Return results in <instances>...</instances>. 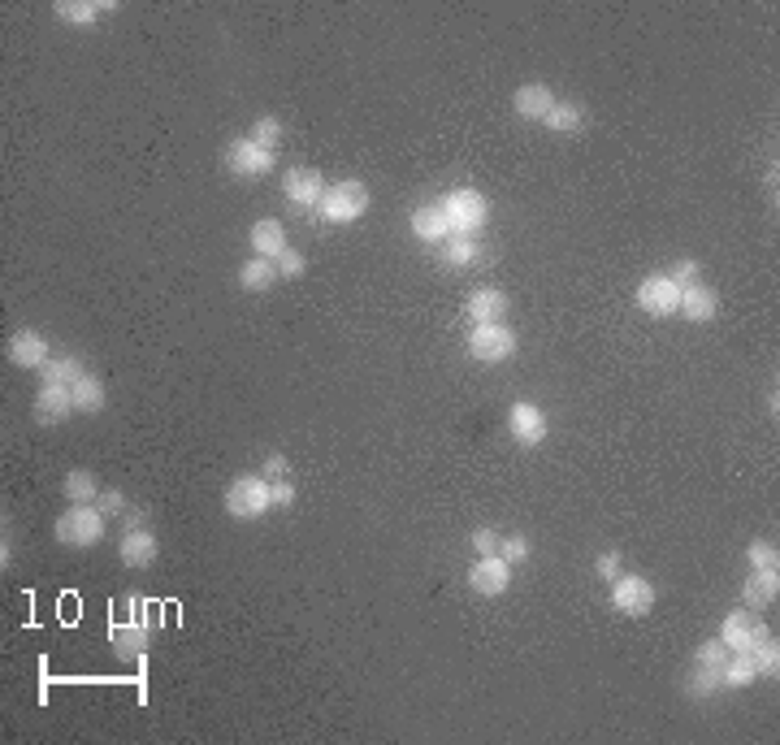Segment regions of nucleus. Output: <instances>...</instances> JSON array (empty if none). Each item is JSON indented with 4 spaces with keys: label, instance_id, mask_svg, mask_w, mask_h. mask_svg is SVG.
Listing matches in <instances>:
<instances>
[{
    "label": "nucleus",
    "instance_id": "obj_1",
    "mask_svg": "<svg viewBox=\"0 0 780 745\" xmlns=\"http://www.w3.org/2000/svg\"><path fill=\"white\" fill-rule=\"evenodd\" d=\"M52 533H57L61 546L87 551V546H100L104 542V533H109V516H104L96 503H70L57 516V529H52Z\"/></svg>",
    "mask_w": 780,
    "mask_h": 745
},
{
    "label": "nucleus",
    "instance_id": "obj_2",
    "mask_svg": "<svg viewBox=\"0 0 780 745\" xmlns=\"http://www.w3.org/2000/svg\"><path fill=\"white\" fill-rule=\"evenodd\" d=\"M317 213L330 221V226H351V221H360L369 213V187L356 178H343V182H330L321 195V208Z\"/></svg>",
    "mask_w": 780,
    "mask_h": 745
},
{
    "label": "nucleus",
    "instance_id": "obj_3",
    "mask_svg": "<svg viewBox=\"0 0 780 745\" xmlns=\"http://www.w3.org/2000/svg\"><path fill=\"white\" fill-rule=\"evenodd\" d=\"M438 204L451 221V234H473L477 239V230H486V221H490V200L477 187H455Z\"/></svg>",
    "mask_w": 780,
    "mask_h": 745
},
{
    "label": "nucleus",
    "instance_id": "obj_4",
    "mask_svg": "<svg viewBox=\"0 0 780 745\" xmlns=\"http://www.w3.org/2000/svg\"><path fill=\"white\" fill-rule=\"evenodd\" d=\"M226 512L234 520H260L265 512H273V499H269V477L260 473H239L226 486Z\"/></svg>",
    "mask_w": 780,
    "mask_h": 745
},
{
    "label": "nucleus",
    "instance_id": "obj_5",
    "mask_svg": "<svg viewBox=\"0 0 780 745\" xmlns=\"http://www.w3.org/2000/svg\"><path fill=\"white\" fill-rule=\"evenodd\" d=\"M464 343H468V356L481 360V364H503V360L516 356V334L507 330L503 321H494V325H473V334H468Z\"/></svg>",
    "mask_w": 780,
    "mask_h": 745
},
{
    "label": "nucleus",
    "instance_id": "obj_6",
    "mask_svg": "<svg viewBox=\"0 0 780 745\" xmlns=\"http://www.w3.org/2000/svg\"><path fill=\"white\" fill-rule=\"evenodd\" d=\"M611 607H616L620 616L642 620L655 611V585L646 577H637V572H620V577L611 581Z\"/></svg>",
    "mask_w": 780,
    "mask_h": 745
},
{
    "label": "nucleus",
    "instance_id": "obj_7",
    "mask_svg": "<svg viewBox=\"0 0 780 745\" xmlns=\"http://www.w3.org/2000/svg\"><path fill=\"white\" fill-rule=\"evenodd\" d=\"M637 308L646 312V317H676V308H681V286H676L668 273H650L637 286Z\"/></svg>",
    "mask_w": 780,
    "mask_h": 745
},
{
    "label": "nucleus",
    "instance_id": "obj_8",
    "mask_svg": "<svg viewBox=\"0 0 780 745\" xmlns=\"http://www.w3.org/2000/svg\"><path fill=\"white\" fill-rule=\"evenodd\" d=\"M468 590L481 598H499L512 590V564L503 555H477V564L468 568Z\"/></svg>",
    "mask_w": 780,
    "mask_h": 745
},
{
    "label": "nucleus",
    "instance_id": "obj_9",
    "mask_svg": "<svg viewBox=\"0 0 780 745\" xmlns=\"http://www.w3.org/2000/svg\"><path fill=\"white\" fill-rule=\"evenodd\" d=\"M226 165H230V174L234 178H265L273 165H278V152H269V148H260V143L252 139H234L230 148H226Z\"/></svg>",
    "mask_w": 780,
    "mask_h": 745
},
{
    "label": "nucleus",
    "instance_id": "obj_10",
    "mask_svg": "<svg viewBox=\"0 0 780 745\" xmlns=\"http://www.w3.org/2000/svg\"><path fill=\"white\" fill-rule=\"evenodd\" d=\"M325 187H330V182H325L317 169H308V165H291V169H286V178H282L286 200H291L299 213H308V208H321Z\"/></svg>",
    "mask_w": 780,
    "mask_h": 745
},
{
    "label": "nucleus",
    "instance_id": "obj_11",
    "mask_svg": "<svg viewBox=\"0 0 780 745\" xmlns=\"http://www.w3.org/2000/svg\"><path fill=\"white\" fill-rule=\"evenodd\" d=\"M546 412L538 408V403H529V399H516L512 408H507V434H512L520 447H538V442H546Z\"/></svg>",
    "mask_w": 780,
    "mask_h": 745
},
{
    "label": "nucleus",
    "instance_id": "obj_12",
    "mask_svg": "<svg viewBox=\"0 0 780 745\" xmlns=\"http://www.w3.org/2000/svg\"><path fill=\"white\" fill-rule=\"evenodd\" d=\"M48 360H52L48 338L39 330H31V325L9 338V364H18V369H44Z\"/></svg>",
    "mask_w": 780,
    "mask_h": 745
},
{
    "label": "nucleus",
    "instance_id": "obj_13",
    "mask_svg": "<svg viewBox=\"0 0 780 745\" xmlns=\"http://www.w3.org/2000/svg\"><path fill=\"white\" fill-rule=\"evenodd\" d=\"M156 555H161V546H156V533L143 529V525L126 529L122 542H117V559H122L126 568H152Z\"/></svg>",
    "mask_w": 780,
    "mask_h": 745
},
{
    "label": "nucleus",
    "instance_id": "obj_14",
    "mask_svg": "<svg viewBox=\"0 0 780 745\" xmlns=\"http://www.w3.org/2000/svg\"><path fill=\"white\" fill-rule=\"evenodd\" d=\"M78 408H74V386H39L35 395V421L39 425H61L70 421Z\"/></svg>",
    "mask_w": 780,
    "mask_h": 745
},
{
    "label": "nucleus",
    "instance_id": "obj_15",
    "mask_svg": "<svg viewBox=\"0 0 780 745\" xmlns=\"http://www.w3.org/2000/svg\"><path fill=\"white\" fill-rule=\"evenodd\" d=\"M109 642H113V650L122 659H143V655H148V642H152V629H148V624H139L135 616H126V620L109 624Z\"/></svg>",
    "mask_w": 780,
    "mask_h": 745
},
{
    "label": "nucleus",
    "instance_id": "obj_16",
    "mask_svg": "<svg viewBox=\"0 0 780 745\" xmlns=\"http://www.w3.org/2000/svg\"><path fill=\"white\" fill-rule=\"evenodd\" d=\"M715 312H720V295H715L707 282L681 286V308H676V317L702 325V321H715Z\"/></svg>",
    "mask_w": 780,
    "mask_h": 745
},
{
    "label": "nucleus",
    "instance_id": "obj_17",
    "mask_svg": "<svg viewBox=\"0 0 780 745\" xmlns=\"http://www.w3.org/2000/svg\"><path fill=\"white\" fill-rule=\"evenodd\" d=\"M412 234L421 239L425 247H442L451 239V221L447 213H442V204H421L412 213Z\"/></svg>",
    "mask_w": 780,
    "mask_h": 745
},
{
    "label": "nucleus",
    "instance_id": "obj_18",
    "mask_svg": "<svg viewBox=\"0 0 780 745\" xmlns=\"http://www.w3.org/2000/svg\"><path fill=\"white\" fill-rule=\"evenodd\" d=\"M555 100L559 96L546 83H525V87H516V96H512L516 113L525 117V122H546V117H551V109H555Z\"/></svg>",
    "mask_w": 780,
    "mask_h": 745
},
{
    "label": "nucleus",
    "instance_id": "obj_19",
    "mask_svg": "<svg viewBox=\"0 0 780 745\" xmlns=\"http://www.w3.org/2000/svg\"><path fill=\"white\" fill-rule=\"evenodd\" d=\"M247 239H252V256H265V260H278L286 247H291L286 243V226L278 217H260Z\"/></svg>",
    "mask_w": 780,
    "mask_h": 745
},
{
    "label": "nucleus",
    "instance_id": "obj_20",
    "mask_svg": "<svg viewBox=\"0 0 780 745\" xmlns=\"http://www.w3.org/2000/svg\"><path fill=\"white\" fill-rule=\"evenodd\" d=\"M464 308H468V321L473 325H494V321L507 317V295L494 291V286H481V291L468 295Z\"/></svg>",
    "mask_w": 780,
    "mask_h": 745
},
{
    "label": "nucleus",
    "instance_id": "obj_21",
    "mask_svg": "<svg viewBox=\"0 0 780 745\" xmlns=\"http://www.w3.org/2000/svg\"><path fill=\"white\" fill-rule=\"evenodd\" d=\"M438 252V265L442 269H468V265H477L481 260V243L473 239V234H451L442 247H434Z\"/></svg>",
    "mask_w": 780,
    "mask_h": 745
},
{
    "label": "nucleus",
    "instance_id": "obj_22",
    "mask_svg": "<svg viewBox=\"0 0 780 745\" xmlns=\"http://www.w3.org/2000/svg\"><path fill=\"white\" fill-rule=\"evenodd\" d=\"M776 598H780L776 572H750V581L741 585V603H746V611H767Z\"/></svg>",
    "mask_w": 780,
    "mask_h": 745
},
{
    "label": "nucleus",
    "instance_id": "obj_23",
    "mask_svg": "<svg viewBox=\"0 0 780 745\" xmlns=\"http://www.w3.org/2000/svg\"><path fill=\"white\" fill-rule=\"evenodd\" d=\"M585 122H590V109H585L581 100H555V109H551V117H546V126L555 130V135H581L585 130Z\"/></svg>",
    "mask_w": 780,
    "mask_h": 745
},
{
    "label": "nucleus",
    "instance_id": "obj_24",
    "mask_svg": "<svg viewBox=\"0 0 780 745\" xmlns=\"http://www.w3.org/2000/svg\"><path fill=\"white\" fill-rule=\"evenodd\" d=\"M104 403H109V386H104V377H96V373L78 377V382H74V408L83 416H96V412H104Z\"/></svg>",
    "mask_w": 780,
    "mask_h": 745
},
{
    "label": "nucleus",
    "instance_id": "obj_25",
    "mask_svg": "<svg viewBox=\"0 0 780 745\" xmlns=\"http://www.w3.org/2000/svg\"><path fill=\"white\" fill-rule=\"evenodd\" d=\"M113 0H57V18L70 26H96L100 13H113Z\"/></svg>",
    "mask_w": 780,
    "mask_h": 745
},
{
    "label": "nucleus",
    "instance_id": "obj_26",
    "mask_svg": "<svg viewBox=\"0 0 780 745\" xmlns=\"http://www.w3.org/2000/svg\"><path fill=\"white\" fill-rule=\"evenodd\" d=\"M278 282V265L265 256H247L239 265V286L243 291H269V286Z\"/></svg>",
    "mask_w": 780,
    "mask_h": 745
},
{
    "label": "nucleus",
    "instance_id": "obj_27",
    "mask_svg": "<svg viewBox=\"0 0 780 745\" xmlns=\"http://www.w3.org/2000/svg\"><path fill=\"white\" fill-rule=\"evenodd\" d=\"M720 681H724V689H746L759 681V668H754L750 650H733V655H728V663L720 668Z\"/></svg>",
    "mask_w": 780,
    "mask_h": 745
},
{
    "label": "nucleus",
    "instance_id": "obj_28",
    "mask_svg": "<svg viewBox=\"0 0 780 745\" xmlns=\"http://www.w3.org/2000/svg\"><path fill=\"white\" fill-rule=\"evenodd\" d=\"M750 624H754L750 611H728L724 624H720V633H715V637H720L728 650H750Z\"/></svg>",
    "mask_w": 780,
    "mask_h": 745
},
{
    "label": "nucleus",
    "instance_id": "obj_29",
    "mask_svg": "<svg viewBox=\"0 0 780 745\" xmlns=\"http://www.w3.org/2000/svg\"><path fill=\"white\" fill-rule=\"evenodd\" d=\"M87 369L78 364L74 356H52L44 369H39V377H44V386H74L78 377H83Z\"/></svg>",
    "mask_w": 780,
    "mask_h": 745
},
{
    "label": "nucleus",
    "instance_id": "obj_30",
    "mask_svg": "<svg viewBox=\"0 0 780 745\" xmlns=\"http://www.w3.org/2000/svg\"><path fill=\"white\" fill-rule=\"evenodd\" d=\"M65 499H70V503H96L100 499L96 473H87V468H74V473L65 477Z\"/></svg>",
    "mask_w": 780,
    "mask_h": 745
},
{
    "label": "nucleus",
    "instance_id": "obj_31",
    "mask_svg": "<svg viewBox=\"0 0 780 745\" xmlns=\"http://www.w3.org/2000/svg\"><path fill=\"white\" fill-rule=\"evenodd\" d=\"M720 689H724L720 668H698V663H694V672H689L685 694H689V698H711V694H720Z\"/></svg>",
    "mask_w": 780,
    "mask_h": 745
},
{
    "label": "nucleus",
    "instance_id": "obj_32",
    "mask_svg": "<svg viewBox=\"0 0 780 745\" xmlns=\"http://www.w3.org/2000/svg\"><path fill=\"white\" fill-rule=\"evenodd\" d=\"M282 135H286V126L273 113H265V117H256V122H252V135H247V139L260 143V148H269V152H278Z\"/></svg>",
    "mask_w": 780,
    "mask_h": 745
},
{
    "label": "nucleus",
    "instance_id": "obj_33",
    "mask_svg": "<svg viewBox=\"0 0 780 745\" xmlns=\"http://www.w3.org/2000/svg\"><path fill=\"white\" fill-rule=\"evenodd\" d=\"M746 559H750V568L754 572H780V551L767 538H754L746 546Z\"/></svg>",
    "mask_w": 780,
    "mask_h": 745
},
{
    "label": "nucleus",
    "instance_id": "obj_34",
    "mask_svg": "<svg viewBox=\"0 0 780 745\" xmlns=\"http://www.w3.org/2000/svg\"><path fill=\"white\" fill-rule=\"evenodd\" d=\"M750 659H754V668H759V676H780V642L776 637H767V642H759L750 650Z\"/></svg>",
    "mask_w": 780,
    "mask_h": 745
},
{
    "label": "nucleus",
    "instance_id": "obj_35",
    "mask_svg": "<svg viewBox=\"0 0 780 745\" xmlns=\"http://www.w3.org/2000/svg\"><path fill=\"white\" fill-rule=\"evenodd\" d=\"M728 655H733V650H728V646L720 642V637H707V642L698 646L694 663H698V668H724V663H728Z\"/></svg>",
    "mask_w": 780,
    "mask_h": 745
},
{
    "label": "nucleus",
    "instance_id": "obj_36",
    "mask_svg": "<svg viewBox=\"0 0 780 745\" xmlns=\"http://www.w3.org/2000/svg\"><path fill=\"white\" fill-rule=\"evenodd\" d=\"M278 265V278H286V282H295V278H304L308 273V256L304 252H295V247H286V252L273 260Z\"/></svg>",
    "mask_w": 780,
    "mask_h": 745
},
{
    "label": "nucleus",
    "instance_id": "obj_37",
    "mask_svg": "<svg viewBox=\"0 0 780 745\" xmlns=\"http://www.w3.org/2000/svg\"><path fill=\"white\" fill-rule=\"evenodd\" d=\"M529 551H533V546H529V538H520V533H507V538H499V555H503L512 568L525 564Z\"/></svg>",
    "mask_w": 780,
    "mask_h": 745
},
{
    "label": "nucleus",
    "instance_id": "obj_38",
    "mask_svg": "<svg viewBox=\"0 0 780 745\" xmlns=\"http://www.w3.org/2000/svg\"><path fill=\"white\" fill-rule=\"evenodd\" d=\"M668 278H672L676 286H694V282H702V265H698L694 256H681V260H676V265L668 269Z\"/></svg>",
    "mask_w": 780,
    "mask_h": 745
},
{
    "label": "nucleus",
    "instance_id": "obj_39",
    "mask_svg": "<svg viewBox=\"0 0 780 745\" xmlns=\"http://www.w3.org/2000/svg\"><path fill=\"white\" fill-rule=\"evenodd\" d=\"M620 572H624V568H620V551H603V555L594 559V577H598V581L611 585V581L620 577Z\"/></svg>",
    "mask_w": 780,
    "mask_h": 745
},
{
    "label": "nucleus",
    "instance_id": "obj_40",
    "mask_svg": "<svg viewBox=\"0 0 780 745\" xmlns=\"http://www.w3.org/2000/svg\"><path fill=\"white\" fill-rule=\"evenodd\" d=\"M468 546H473L477 555H499V533L481 525V529H473V538H468Z\"/></svg>",
    "mask_w": 780,
    "mask_h": 745
},
{
    "label": "nucleus",
    "instance_id": "obj_41",
    "mask_svg": "<svg viewBox=\"0 0 780 745\" xmlns=\"http://www.w3.org/2000/svg\"><path fill=\"white\" fill-rule=\"evenodd\" d=\"M96 507H100L104 516H126V512H130V507H126V494H122V490H100Z\"/></svg>",
    "mask_w": 780,
    "mask_h": 745
},
{
    "label": "nucleus",
    "instance_id": "obj_42",
    "mask_svg": "<svg viewBox=\"0 0 780 745\" xmlns=\"http://www.w3.org/2000/svg\"><path fill=\"white\" fill-rule=\"evenodd\" d=\"M269 499H273V507H291L295 503V486L286 477H273L269 481Z\"/></svg>",
    "mask_w": 780,
    "mask_h": 745
},
{
    "label": "nucleus",
    "instance_id": "obj_43",
    "mask_svg": "<svg viewBox=\"0 0 780 745\" xmlns=\"http://www.w3.org/2000/svg\"><path fill=\"white\" fill-rule=\"evenodd\" d=\"M260 477H286V455H278V451H273L269 455V460H265V468H260Z\"/></svg>",
    "mask_w": 780,
    "mask_h": 745
}]
</instances>
